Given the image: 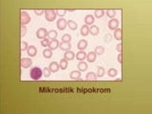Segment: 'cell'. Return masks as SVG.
<instances>
[{
    "label": "cell",
    "instance_id": "obj_1",
    "mask_svg": "<svg viewBox=\"0 0 152 114\" xmlns=\"http://www.w3.org/2000/svg\"><path fill=\"white\" fill-rule=\"evenodd\" d=\"M43 75V71L38 67L32 68L30 71V76L32 80H39Z\"/></svg>",
    "mask_w": 152,
    "mask_h": 114
},
{
    "label": "cell",
    "instance_id": "obj_2",
    "mask_svg": "<svg viewBox=\"0 0 152 114\" xmlns=\"http://www.w3.org/2000/svg\"><path fill=\"white\" fill-rule=\"evenodd\" d=\"M31 22V16L26 13L25 11H20V23H21V26H26L29 23Z\"/></svg>",
    "mask_w": 152,
    "mask_h": 114
},
{
    "label": "cell",
    "instance_id": "obj_3",
    "mask_svg": "<svg viewBox=\"0 0 152 114\" xmlns=\"http://www.w3.org/2000/svg\"><path fill=\"white\" fill-rule=\"evenodd\" d=\"M56 16H57V14L55 13V11L51 10V9L45 11V17H46V20H48V21H50V22L54 21Z\"/></svg>",
    "mask_w": 152,
    "mask_h": 114
},
{
    "label": "cell",
    "instance_id": "obj_4",
    "mask_svg": "<svg viewBox=\"0 0 152 114\" xmlns=\"http://www.w3.org/2000/svg\"><path fill=\"white\" fill-rule=\"evenodd\" d=\"M48 31L46 30L45 28H39L37 31H36L35 32V35H36V37L39 38V39H44V38H46L48 37Z\"/></svg>",
    "mask_w": 152,
    "mask_h": 114
},
{
    "label": "cell",
    "instance_id": "obj_5",
    "mask_svg": "<svg viewBox=\"0 0 152 114\" xmlns=\"http://www.w3.org/2000/svg\"><path fill=\"white\" fill-rule=\"evenodd\" d=\"M56 26H57V28L60 31H64L66 28H67L68 26V21L66 19L64 18H61L57 20V22H56Z\"/></svg>",
    "mask_w": 152,
    "mask_h": 114
},
{
    "label": "cell",
    "instance_id": "obj_6",
    "mask_svg": "<svg viewBox=\"0 0 152 114\" xmlns=\"http://www.w3.org/2000/svg\"><path fill=\"white\" fill-rule=\"evenodd\" d=\"M119 25H120V23H119L118 19L111 18L108 22V28H109V30H111V31H115L119 28Z\"/></svg>",
    "mask_w": 152,
    "mask_h": 114
},
{
    "label": "cell",
    "instance_id": "obj_7",
    "mask_svg": "<svg viewBox=\"0 0 152 114\" xmlns=\"http://www.w3.org/2000/svg\"><path fill=\"white\" fill-rule=\"evenodd\" d=\"M32 65V61L31 58H28V57H25V58L21 59V67L23 68H30Z\"/></svg>",
    "mask_w": 152,
    "mask_h": 114
},
{
    "label": "cell",
    "instance_id": "obj_8",
    "mask_svg": "<svg viewBox=\"0 0 152 114\" xmlns=\"http://www.w3.org/2000/svg\"><path fill=\"white\" fill-rule=\"evenodd\" d=\"M27 54L30 57H34L37 54V48H36L34 46H29L28 50H27Z\"/></svg>",
    "mask_w": 152,
    "mask_h": 114
},
{
    "label": "cell",
    "instance_id": "obj_9",
    "mask_svg": "<svg viewBox=\"0 0 152 114\" xmlns=\"http://www.w3.org/2000/svg\"><path fill=\"white\" fill-rule=\"evenodd\" d=\"M77 48H78V50H79V51H85L86 48H88V41H87V40H85V39L80 40V41L78 42V44H77Z\"/></svg>",
    "mask_w": 152,
    "mask_h": 114
},
{
    "label": "cell",
    "instance_id": "obj_10",
    "mask_svg": "<svg viewBox=\"0 0 152 114\" xmlns=\"http://www.w3.org/2000/svg\"><path fill=\"white\" fill-rule=\"evenodd\" d=\"M94 21H95V17H94V15H91V14L86 15V17H85V23H86V25L91 26V25H93Z\"/></svg>",
    "mask_w": 152,
    "mask_h": 114
},
{
    "label": "cell",
    "instance_id": "obj_11",
    "mask_svg": "<svg viewBox=\"0 0 152 114\" xmlns=\"http://www.w3.org/2000/svg\"><path fill=\"white\" fill-rule=\"evenodd\" d=\"M76 57V55H75V53L73 51H71V50L69 51H67L64 53V58L65 59H67L68 61H71V60H73Z\"/></svg>",
    "mask_w": 152,
    "mask_h": 114
},
{
    "label": "cell",
    "instance_id": "obj_12",
    "mask_svg": "<svg viewBox=\"0 0 152 114\" xmlns=\"http://www.w3.org/2000/svg\"><path fill=\"white\" fill-rule=\"evenodd\" d=\"M80 33L82 36H87L90 33V28L88 27V25H84L81 27L80 30Z\"/></svg>",
    "mask_w": 152,
    "mask_h": 114
},
{
    "label": "cell",
    "instance_id": "obj_13",
    "mask_svg": "<svg viewBox=\"0 0 152 114\" xmlns=\"http://www.w3.org/2000/svg\"><path fill=\"white\" fill-rule=\"evenodd\" d=\"M59 47H60V43H59L58 40H57V39H52V40H51L50 45H49V48H50L51 50L54 51V50H56V48H59Z\"/></svg>",
    "mask_w": 152,
    "mask_h": 114
},
{
    "label": "cell",
    "instance_id": "obj_14",
    "mask_svg": "<svg viewBox=\"0 0 152 114\" xmlns=\"http://www.w3.org/2000/svg\"><path fill=\"white\" fill-rule=\"evenodd\" d=\"M81 71H73L71 72V74H69V77L72 79V80H77V81H80L81 78Z\"/></svg>",
    "mask_w": 152,
    "mask_h": 114
},
{
    "label": "cell",
    "instance_id": "obj_15",
    "mask_svg": "<svg viewBox=\"0 0 152 114\" xmlns=\"http://www.w3.org/2000/svg\"><path fill=\"white\" fill-rule=\"evenodd\" d=\"M88 53H86L85 51H79L76 53V59L78 61H84L85 59H87Z\"/></svg>",
    "mask_w": 152,
    "mask_h": 114
},
{
    "label": "cell",
    "instance_id": "obj_16",
    "mask_svg": "<svg viewBox=\"0 0 152 114\" xmlns=\"http://www.w3.org/2000/svg\"><path fill=\"white\" fill-rule=\"evenodd\" d=\"M59 48H61V51H67L71 48V42H61Z\"/></svg>",
    "mask_w": 152,
    "mask_h": 114
},
{
    "label": "cell",
    "instance_id": "obj_17",
    "mask_svg": "<svg viewBox=\"0 0 152 114\" xmlns=\"http://www.w3.org/2000/svg\"><path fill=\"white\" fill-rule=\"evenodd\" d=\"M96 57H97V54L95 53V51H90L87 55V60L89 63H93V62H95Z\"/></svg>",
    "mask_w": 152,
    "mask_h": 114
},
{
    "label": "cell",
    "instance_id": "obj_18",
    "mask_svg": "<svg viewBox=\"0 0 152 114\" xmlns=\"http://www.w3.org/2000/svg\"><path fill=\"white\" fill-rule=\"evenodd\" d=\"M49 68H50L51 72H57V71H59L60 66H59L58 63H56V62H51V63L50 64V66H49Z\"/></svg>",
    "mask_w": 152,
    "mask_h": 114
},
{
    "label": "cell",
    "instance_id": "obj_19",
    "mask_svg": "<svg viewBox=\"0 0 152 114\" xmlns=\"http://www.w3.org/2000/svg\"><path fill=\"white\" fill-rule=\"evenodd\" d=\"M77 68H78V71H86L88 70V64L84 62V61H80L79 63L77 65Z\"/></svg>",
    "mask_w": 152,
    "mask_h": 114
},
{
    "label": "cell",
    "instance_id": "obj_20",
    "mask_svg": "<svg viewBox=\"0 0 152 114\" xmlns=\"http://www.w3.org/2000/svg\"><path fill=\"white\" fill-rule=\"evenodd\" d=\"M98 78V76L95 72H88L87 74V77H86V80L87 81H96Z\"/></svg>",
    "mask_w": 152,
    "mask_h": 114
},
{
    "label": "cell",
    "instance_id": "obj_21",
    "mask_svg": "<svg viewBox=\"0 0 152 114\" xmlns=\"http://www.w3.org/2000/svg\"><path fill=\"white\" fill-rule=\"evenodd\" d=\"M43 56L45 57L46 59H50L51 57L52 56V50H51L50 48H45V50L43 51Z\"/></svg>",
    "mask_w": 152,
    "mask_h": 114
},
{
    "label": "cell",
    "instance_id": "obj_22",
    "mask_svg": "<svg viewBox=\"0 0 152 114\" xmlns=\"http://www.w3.org/2000/svg\"><path fill=\"white\" fill-rule=\"evenodd\" d=\"M59 66H60L61 70H66V68H67L68 66H69V61L67 59H65V58L61 59L60 62H59Z\"/></svg>",
    "mask_w": 152,
    "mask_h": 114
},
{
    "label": "cell",
    "instance_id": "obj_23",
    "mask_svg": "<svg viewBox=\"0 0 152 114\" xmlns=\"http://www.w3.org/2000/svg\"><path fill=\"white\" fill-rule=\"evenodd\" d=\"M99 32H100L99 28L95 25H91V27H90V33H91V35L96 36L99 34Z\"/></svg>",
    "mask_w": 152,
    "mask_h": 114
},
{
    "label": "cell",
    "instance_id": "obj_24",
    "mask_svg": "<svg viewBox=\"0 0 152 114\" xmlns=\"http://www.w3.org/2000/svg\"><path fill=\"white\" fill-rule=\"evenodd\" d=\"M94 17H96V18H102L103 16L105 15V11L104 10H95L94 11Z\"/></svg>",
    "mask_w": 152,
    "mask_h": 114
},
{
    "label": "cell",
    "instance_id": "obj_25",
    "mask_svg": "<svg viewBox=\"0 0 152 114\" xmlns=\"http://www.w3.org/2000/svg\"><path fill=\"white\" fill-rule=\"evenodd\" d=\"M114 38L116 40H121L122 39V30L121 28H117L114 31Z\"/></svg>",
    "mask_w": 152,
    "mask_h": 114
},
{
    "label": "cell",
    "instance_id": "obj_26",
    "mask_svg": "<svg viewBox=\"0 0 152 114\" xmlns=\"http://www.w3.org/2000/svg\"><path fill=\"white\" fill-rule=\"evenodd\" d=\"M68 26H69V28H71V31H75L76 28H77V23L73 21V20H69V21H68Z\"/></svg>",
    "mask_w": 152,
    "mask_h": 114
},
{
    "label": "cell",
    "instance_id": "obj_27",
    "mask_svg": "<svg viewBox=\"0 0 152 114\" xmlns=\"http://www.w3.org/2000/svg\"><path fill=\"white\" fill-rule=\"evenodd\" d=\"M56 37H57V31H56L52 30V31H50L48 32V38L49 39H51V40L56 39Z\"/></svg>",
    "mask_w": 152,
    "mask_h": 114
},
{
    "label": "cell",
    "instance_id": "obj_28",
    "mask_svg": "<svg viewBox=\"0 0 152 114\" xmlns=\"http://www.w3.org/2000/svg\"><path fill=\"white\" fill-rule=\"evenodd\" d=\"M94 51H95V53L97 55H102L105 52V48L103 46H97L95 48V50H94Z\"/></svg>",
    "mask_w": 152,
    "mask_h": 114
},
{
    "label": "cell",
    "instance_id": "obj_29",
    "mask_svg": "<svg viewBox=\"0 0 152 114\" xmlns=\"http://www.w3.org/2000/svg\"><path fill=\"white\" fill-rule=\"evenodd\" d=\"M117 74H118V71L116 68H109L108 71V75L109 77H115V76H117Z\"/></svg>",
    "mask_w": 152,
    "mask_h": 114
},
{
    "label": "cell",
    "instance_id": "obj_30",
    "mask_svg": "<svg viewBox=\"0 0 152 114\" xmlns=\"http://www.w3.org/2000/svg\"><path fill=\"white\" fill-rule=\"evenodd\" d=\"M105 73H106V71L103 67H98L97 68V73H96V74H97L98 77H103L105 75Z\"/></svg>",
    "mask_w": 152,
    "mask_h": 114
},
{
    "label": "cell",
    "instance_id": "obj_31",
    "mask_svg": "<svg viewBox=\"0 0 152 114\" xmlns=\"http://www.w3.org/2000/svg\"><path fill=\"white\" fill-rule=\"evenodd\" d=\"M50 42H51V39L44 38V39L41 40V46L44 47V48H47V47H49V45H50Z\"/></svg>",
    "mask_w": 152,
    "mask_h": 114
},
{
    "label": "cell",
    "instance_id": "obj_32",
    "mask_svg": "<svg viewBox=\"0 0 152 114\" xmlns=\"http://www.w3.org/2000/svg\"><path fill=\"white\" fill-rule=\"evenodd\" d=\"M61 40H62V42H71V36L69 35V33H66V34H64L62 36V37H61Z\"/></svg>",
    "mask_w": 152,
    "mask_h": 114
},
{
    "label": "cell",
    "instance_id": "obj_33",
    "mask_svg": "<svg viewBox=\"0 0 152 114\" xmlns=\"http://www.w3.org/2000/svg\"><path fill=\"white\" fill-rule=\"evenodd\" d=\"M106 15L110 18H114V16L116 15V11L114 10H106Z\"/></svg>",
    "mask_w": 152,
    "mask_h": 114
},
{
    "label": "cell",
    "instance_id": "obj_34",
    "mask_svg": "<svg viewBox=\"0 0 152 114\" xmlns=\"http://www.w3.org/2000/svg\"><path fill=\"white\" fill-rule=\"evenodd\" d=\"M55 13L57 14V16H60V17H63V16L66 15V13H67V11L66 10H56Z\"/></svg>",
    "mask_w": 152,
    "mask_h": 114
},
{
    "label": "cell",
    "instance_id": "obj_35",
    "mask_svg": "<svg viewBox=\"0 0 152 114\" xmlns=\"http://www.w3.org/2000/svg\"><path fill=\"white\" fill-rule=\"evenodd\" d=\"M51 70L49 68H45L44 70H43V74H44V76H46V77L51 76Z\"/></svg>",
    "mask_w": 152,
    "mask_h": 114
},
{
    "label": "cell",
    "instance_id": "obj_36",
    "mask_svg": "<svg viewBox=\"0 0 152 114\" xmlns=\"http://www.w3.org/2000/svg\"><path fill=\"white\" fill-rule=\"evenodd\" d=\"M28 48H29V46H28V43L27 42H22L21 43V51H27Z\"/></svg>",
    "mask_w": 152,
    "mask_h": 114
},
{
    "label": "cell",
    "instance_id": "obj_37",
    "mask_svg": "<svg viewBox=\"0 0 152 114\" xmlns=\"http://www.w3.org/2000/svg\"><path fill=\"white\" fill-rule=\"evenodd\" d=\"M34 14H35L36 15H42V14L45 13L44 10H34Z\"/></svg>",
    "mask_w": 152,
    "mask_h": 114
},
{
    "label": "cell",
    "instance_id": "obj_38",
    "mask_svg": "<svg viewBox=\"0 0 152 114\" xmlns=\"http://www.w3.org/2000/svg\"><path fill=\"white\" fill-rule=\"evenodd\" d=\"M26 31H27L26 27H25V26H22V27H21V36H22V37L26 34Z\"/></svg>",
    "mask_w": 152,
    "mask_h": 114
},
{
    "label": "cell",
    "instance_id": "obj_39",
    "mask_svg": "<svg viewBox=\"0 0 152 114\" xmlns=\"http://www.w3.org/2000/svg\"><path fill=\"white\" fill-rule=\"evenodd\" d=\"M116 50L118 52H122V44L121 43H119L116 46Z\"/></svg>",
    "mask_w": 152,
    "mask_h": 114
},
{
    "label": "cell",
    "instance_id": "obj_40",
    "mask_svg": "<svg viewBox=\"0 0 152 114\" xmlns=\"http://www.w3.org/2000/svg\"><path fill=\"white\" fill-rule=\"evenodd\" d=\"M122 59H123L122 53L120 52V53H119V55H118V62H119V63H122Z\"/></svg>",
    "mask_w": 152,
    "mask_h": 114
}]
</instances>
